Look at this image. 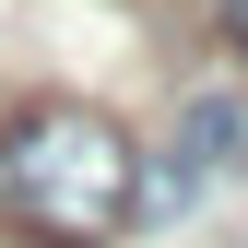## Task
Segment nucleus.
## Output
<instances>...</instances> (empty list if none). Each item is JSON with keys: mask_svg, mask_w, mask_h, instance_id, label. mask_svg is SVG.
I'll return each mask as SVG.
<instances>
[{"mask_svg": "<svg viewBox=\"0 0 248 248\" xmlns=\"http://www.w3.org/2000/svg\"><path fill=\"white\" fill-rule=\"evenodd\" d=\"M177 154H189V166H177V201H189V189H225V177L248 166V118L225 95H189V107H177Z\"/></svg>", "mask_w": 248, "mask_h": 248, "instance_id": "2", "label": "nucleus"}, {"mask_svg": "<svg viewBox=\"0 0 248 248\" xmlns=\"http://www.w3.org/2000/svg\"><path fill=\"white\" fill-rule=\"evenodd\" d=\"M225 24H236V47H248V0H225Z\"/></svg>", "mask_w": 248, "mask_h": 248, "instance_id": "3", "label": "nucleus"}, {"mask_svg": "<svg viewBox=\"0 0 248 248\" xmlns=\"http://www.w3.org/2000/svg\"><path fill=\"white\" fill-rule=\"evenodd\" d=\"M0 201L59 248H95V236H118L142 213V154L95 107H24L0 130Z\"/></svg>", "mask_w": 248, "mask_h": 248, "instance_id": "1", "label": "nucleus"}]
</instances>
